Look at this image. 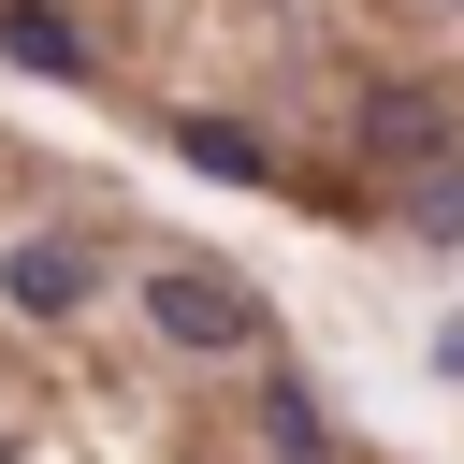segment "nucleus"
<instances>
[{
  "instance_id": "8",
  "label": "nucleus",
  "mask_w": 464,
  "mask_h": 464,
  "mask_svg": "<svg viewBox=\"0 0 464 464\" xmlns=\"http://www.w3.org/2000/svg\"><path fill=\"white\" fill-rule=\"evenodd\" d=\"M435 362H450V377H464V319H450V334H435Z\"/></svg>"
},
{
  "instance_id": "1",
  "label": "nucleus",
  "mask_w": 464,
  "mask_h": 464,
  "mask_svg": "<svg viewBox=\"0 0 464 464\" xmlns=\"http://www.w3.org/2000/svg\"><path fill=\"white\" fill-rule=\"evenodd\" d=\"M145 319H160V348H188V362H232V348H261V290L203 276V261H160V276H145Z\"/></svg>"
},
{
  "instance_id": "7",
  "label": "nucleus",
  "mask_w": 464,
  "mask_h": 464,
  "mask_svg": "<svg viewBox=\"0 0 464 464\" xmlns=\"http://www.w3.org/2000/svg\"><path fill=\"white\" fill-rule=\"evenodd\" d=\"M406 232H435V246L464 232V145H450L435 174H406Z\"/></svg>"
},
{
  "instance_id": "2",
  "label": "nucleus",
  "mask_w": 464,
  "mask_h": 464,
  "mask_svg": "<svg viewBox=\"0 0 464 464\" xmlns=\"http://www.w3.org/2000/svg\"><path fill=\"white\" fill-rule=\"evenodd\" d=\"M450 145H464V130H450V102H435V87H377V102H362V160H392V174H435Z\"/></svg>"
},
{
  "instance_id": "3",
  "label": "nucleus",
  "mask_w": 464,
  "mask_h": 464,
  "mask_svg": "<svg viewBox=\"0 0 464 464\" xmlns=\"http://www.w3.org/2000/svg\"><path fill=\"white\" fill-rule=\"evenodd\" d=\"M0 290H14V304H29V319H72V304H87V290H102V261H87V246H58V232H29V246H14V261H0Z\"/></svg>"
},
{
  "instance_id": "5",
  "label": "nucleus",
  "mask_w": 464,
  "mask_h": 464,
  "mask_svg": "<svg viewBox=\"0 0 464 464\" xmlns=\"http://www.w3.org/2000/svg\"><path fill=\"white\" fill-rule=\"evenodd\" d=\"M0 58H14V72H58V87H72V72H87V29H72L58 0H0Z\"/></svg>"
},
{
  "instance_id": "9",
  "label": "nucleus",
  "mask_w": 464,
  "mask_h": 464,
  "mask_svg": "<svg viewBox=\"0 0 464 464\" xmlns=\"http://www.w3.org/2000/svg\"><path fill=\"white\" fill-rule=\"evenodd\" d=\"M450 14H464V0H450Z\"/></svg>"
},
{
  "instance_id": "6",
  "label": "nucleus",
  "mask_w": 464,
  "mask_h": 464,
  "mask_svg": "<svg viewBox=\"0 0 464 464\" xmlns=\"http://www.w3.org/2000/svg\"><path fill=\"white\" fill-rule=\"evenodd\" d=\"M261 435H276V464H334V435H319V406H304L290 377L261 392Z\"/></svg>"
},
{
  "instance_id": "4",
  "label": "nucleus",
  "mask_w": 464,
  "mask_h": 464,
  "mask_svg": "<svg viewBox=\"0 0 464 464\" xmlns=\"http://www.w3.org/2000/svg\"><path fill=\"white\" fill-rule=\"evenodd\" d=\"M174 160L218 174V188H276V145H261L246 116H174Z\"/></svg>"
}]
</instances>
